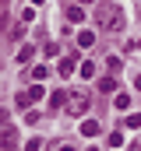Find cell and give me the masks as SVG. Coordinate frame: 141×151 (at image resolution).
<instances>
[{
    "label": "cell",
    "mask_w": 141,
    "mask_h": 151,
    "mask_svg": "<svg viewBox=\"0 0 141 151\" xmlns=\"http://www.w3.org/2000/svg\"><path fill=\"white\" fill-rule=\"evenodd\" d=\"M95 21H99V28H106V32H120L124 28V11L113 7V4H106V7L95 11Z\"/></svg>",
    "instance_id": "obj_1"
},
{
    "label": "cell",
    "mask_w": 141,
    "mask_h": 151,
    "mask_svg": "<svg viewBox=\"0 0 141 151\" xmlns=\"http://www.w3.org/2000/svg\"><path fill=\"white\" fill-rule=\"evenodd\" d=\"M88 106H92V99H88L85 91H70V95H67V106H64V109H67L70 116H85V113H88Z\"/></svg>",
    "instance_id": "obj_2"
},
{
    "label": "cell",
    "mask_w": 141,
    "mask_h": 151,
    "mask_svg": "<svg viewBox=\"0 0 141 151\" xmlns=\"http://www.w3.org/2000/svg\"><path fill=\"white\" fill-rule=\"evenodd\" d=\"M18 148V130L14 123H0V151H14Z\"/></svg>",
    "instance_id": "obj_3"
},
{
    "label": "cell",
    "mask_w": 141,
    "mask_h": 151,
    "mask_svg": "<svg viewBox=\"0 0 141 151\" xmlns=\"http://www.w3.org/2000/svg\"><path fill=\"white\" fill-rule=\"evenodd\" d=\"M35 99H42V88H28V91H21V95H18V106H32Z\"/></svg>",
    "instance_id": "obj_4"
},
{
    "label": "cell",
    "mask_w": 141,
    "mask_h": 151,
    "mask_svg": "<svg viewBox=\"0 0 141 151\" xmlns=\"http://www.w3.org/2000/svg\"><path fill=\"white\" fill-rule=\"evenodd\" d=\"M74 67H78V56H74V53L60 60V74H64V77H70V70H74Z\"/></svg>",
    "instance_id": "obj_5"
},
{
    "label": "cell",
    "mask_w": 141,
    "mask_h": 151,
    "mask_svg": "<svg viewBox=\"0 0 141 151\" xmlns=\"http://www.w3.org/2000/svg\"><path fill=\"white\" fill-rule=\"evenodd\" d=\"M49 106H53V109H64V106H67V91H53Z\"/></svg>",
    "instance_id": "obj_6"
},
{
    "label": "cell",
    "mask_w": 141,
    "mask_h": 151,
    "mask_svg": "<svg viewBox=\"0 0 141 151\" xmlns=\"http://www.w3.org/2000/svg\"><path fill=\"white\" fill-rule=\"evenodd\" d=\"M81 134H85V137H95V134H99V123H95V119H85V123H81Z\"/></svg>",
    "instance_id": "obj_7"
},
{
    "label": "cell",
    "mask_w": 141,
    "mask_h": 151,
    "mask_svg": "<svg viewBox=\"0 0 141 151\" xmlns=\"http://www.w3.org/2000/svg\"><path fill=\"white\" fill-rule=\"evenodd\" d=\"M67 21H74V25L85 21V11H81V7H70V11H67Z\"/></svg>",
    "instance_id": "obj_8"
},
{
    "label": "cell",
    "mask_w": 141,
    "mask_h": 151,
    "mask_svg": "<svg viewBox=\"0 0 141 151\" xmlns=\"http://www.w3.org/2000/svg\"><path fill=\"white\" fill-rule=\"evenodd\" d=\"M78 70H81V77H95V63H92V60H88V63H81V67H78Z\"/></svg>",
    "instance_id": "obj_9"
},
{
    "label": "cell",
    "mask_w": 141,
    "mask_h": 151,
    "mask_svg": "<svg viewBox=\"0 0 141 151\" xmlns=\"http://www.w3.org/2000/svg\"><path fill=\"white\" fill-rule=\"evenodd\" d=\"M113 88H116V81H113V77H102V81H99V91H113Z\"/></svg>",
    "instance_id": "obj_10"
},
{
    "label": "cell",
    "mask_w": 141,
    "mask_h": 151,
    "mask_svg": "<svg viewBox=\"0 0 141 151\" xmlns=\"http://www.w3.org/2000/svg\"><path fill=\"white\" fill-rule=\"evenodd\" d=\"M28 60H32V46H25V49L18 53V63H28Z\"/></svg>",
    "instance_id": "obj_11"
},
{
    "label": "cell",
    "mask_w": 141,
    "mask_h": 151,
    "mask_svg": "<svg viewBox=\"0 0 141 151\" xmlns=\"http://www.w3.org/2000/svg\"><path fill=\"white\" fill-rule=\"evenodd\" d=\"M78 42H81V46H92V42H95V35H92V32H81V35H78Z\"/></svg>",
    "instance_id": "obj_12"
},
{
    "label": "cell",
    "mask_w": 141,
    "mask_h": 151,
    "mask_svg": "<svg viewBox=\"0 0 141 151\" xmlns=\"http://www.w3.org/2000/svg\"><path fill=\"white\" fill-rule=\"evenodd\" d=\"M25 151H42V141H39V137H32V141L25 144Z\"/></svg>",
    "instance_id": "obj_13"
},
{
    "label": "cell",
    "mask_w": 141,
    "mask_h": 151,
    "mask_svg": "<svg viewBox=\"0 0 141 151\" xmlns=\"http://www.w3.org/2000/svg\"><path fill=\"white\" fill-rule=\"evenodd\" d=\"M32 74H35V81H46V74H49V67H35Z\"/></svg>",
    "instance_id": "obj_14"
},
{
    "label": "cell",
    "mask_w": 141,
    "mask_h": 151,
    "mask_svg": "<svg viewBox=\"0 0 141 151\" xmlns=\"http://www.w3.org/2000/svg\"><path fill=\"white\" fill-rule=\"evenodd\" d=\"M127 127H134V130H138V127H141V116H138V113H131V116H127Z\"/></svg>",
    "instance_id": "obj_15"
},
{
    "label": "cell",
    "mask_w": 141,
    "mask_h": 151,
    "mask_svg": "<svg viewBox=\"0 0 141 151\" xmlns=\"http://www.w3.org/2000/svg\"><path fill=\"white\" fill-rule=\"evenodd\" d=\"M60 151H74V148H70V144H60Z\"/></svg>",
    "instance_id": "obj_16"
}]
</instances>
